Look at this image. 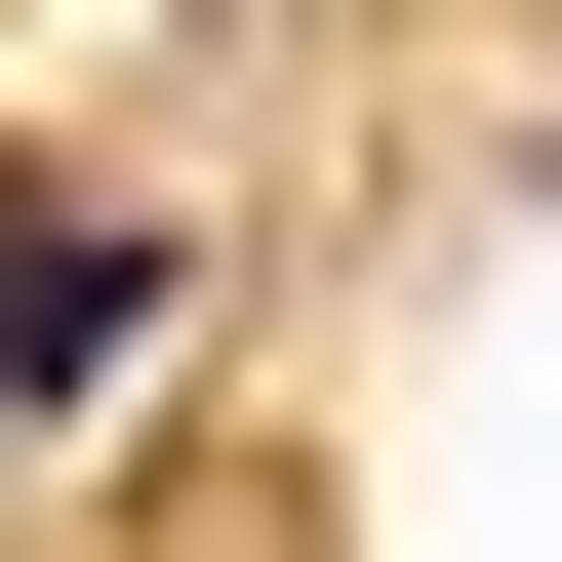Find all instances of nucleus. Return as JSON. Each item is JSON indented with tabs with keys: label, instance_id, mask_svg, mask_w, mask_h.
Here are the masks:
<instances>
[{
	"label": "nucleus",
	"instance_id": "obj_1",
	"mask_svg": "<svg viewBox=\"0 0 562 562\" xmlns=\"http://www.w3.org/2000/svg\"><path fill=\"white\" fill-rule=\"evenodd\" d=\"M161 362V201H0V402H121Z\"/></svg>",
	"mask_w": 562,
	"mask_h": 562
}]
</instances>
